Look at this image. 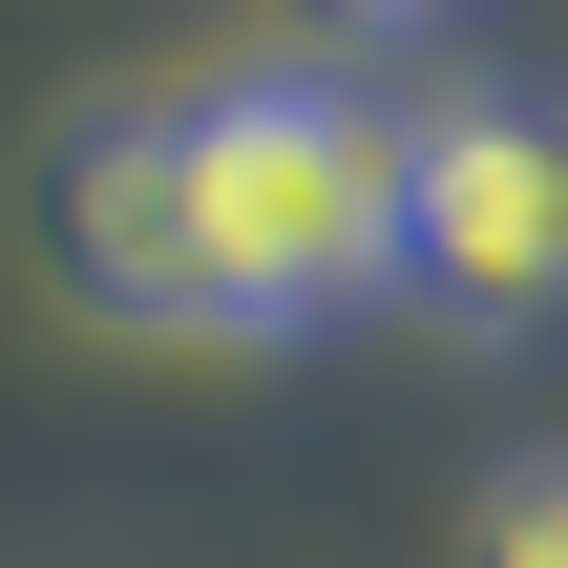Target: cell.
Instances as JSON below:
<instances>
[{
  "label": "cell",
  "mask_w": 568,
  "mask_h": 568,
  "mask_svg": "<svg viewBox=\"0 0 568 568\" xmlns=\"http://www.w3.org/2000/svg\"><path fill=\"white\" fill-rule=\"evenodd\" d=\"M42 253L105 337H337L400 295V84L358 63H190L42 148Z\"/></svg>",
  "instance_id": "6da1fadb"
},
{
  "label": "cell",
  "mask_w": 568,
  "mask_h": 568,
  "mask_svg": "<svg viewBox=\"0 0 568 568\" xmlns=\"http://www.w3.org/2000/svg\"><path fill=\"white\" fill-rule=\"evenodd\" d=\"M400 295L443 337H568V84L400 105Z\"/></svg>",
  "instance_id": "7a4b0ae2"
},
{
  "label": "cell",
  "mask_w": 568,
  "mask_h": 568,
  "mask_svg": "<svg viewBox=\"0 0 568 568\" xmlns=\"http://www.w3.org/2000/svg\"><path fill=\"white\" fill-rule=\"evenodd\" d=\"M464 568H568V464H506L485 527H464Z\"/></svg>",
  "instance_id": "3957f363"
},
{
  "label": "cell",
  "mask_w": 568,
  "mask_h": 568,
  "mask_svg": "<svg viewBox=\"0 0 568 568\" xmlns=\"http://www.w3.org/2000/svg\"><path fill=\"white\" fill-rule=\"evenodd\" d=\"M316 21H358V42H379V21H443V0H316Z\"/></svg>",
  "instance_id": "277c9868"
}]
</instances>
